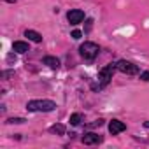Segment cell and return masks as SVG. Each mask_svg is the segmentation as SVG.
Masks as SVG:
<instances>
[{
	"label": "cell",
	"mask_w": 149,
	"mask_h": 149,
	"mask_svg": "<svg viewBox=\"0 0 149 149\" xmlns=\"http://www.w3.org/2000/svg\"><path fill=\"white\" fill-rule=\"evenodd\" d=\"M44 65H47L49 68H58L60 67V60L58 58H54V56H44Z\"/></svg>",
	"instance_id": "obj_10"
},
{
	"label": "cell",
	"mask_w": 149,
	"mask_h": 149,
	"mask_svg": "<svg viewBox=\"0 0 149 149\" xmlns=\"http://www.w3.org/2000/svg\"><path fill=\"white\" fill-rule=\"evenodd\" d=\"M126 130V125L123 123V121H119V119H112L111 123H109V132L112 133V135H118V133H121V132H125Z\"/></svg>",
	"instance_id": "obj_6"
},
{
	"label": "cell",
	"mask_w": 149,
	"mask_h": 149,
	"mask_svg": "<svg viewBox=\"0 0 149 149\" xmlns=\"http://www.w3.org/2000/svg\"><path fill=\"white\" fill-rule=\"evenodd\" d=\"M79 53H81V56L84 60H95L98 56V53H100V47L95 42H84V44H81Z\"/></svg>",
	"instance_id": "obj_2"
},
{
	"label": "cell",
	"mask_w": 149,
	"mask_h": 149,
	"mask_svg": "<svg viewBox=\"0 0 149 149\" xmlns=\"http://www.w3.org/2000/svg\"><path fill=\"white\" fill-rule=\"evenodd\" d=\"M144 126H146V128L149 130V121H146V123H144Z\"/></svg>",
	"instance_id": "obj_18"
},
{
	"label": "cell",
	"mask_w": 149,
	"mask_h": 149,
	"mask_svg": "<svg viewBox=\"0 0 149 149\" xmlns=\"http://www.w3.org/2000/svg\"><path fill=\"white\" fill-rule=\"evenodd\" d=\"M140 79H142V81H147V83H149V72H142V74H140Z\"/></svg>",
	"instance_id": "obj_16"
},
{
	"label": "cell",
	"mask_w": 149,
	"mask_h": 149,
	"mask_svg": "<svg viewBox=\"0 0 149 149\" xmlns=\"http://www.w3.org/2000/svg\"><path fill=\"white\" fill-rule=\"evenodd\" d=\"M91 23H93L91 19H88V21H86V32H90V30H91Z\"/></svg>",
	"instance_id": "obj_17"
},
{
	"label": "cell",
	"mask_w": 149,
	"mask_h": 149,
	"mask_svg": "<svg viewBox=\"0 0 149 149\" xmlns=\"http://www.w3.org/2000/svg\"><path fill=\"white\" fill-rule=\"evenodd\" d=\"M13 51L23 54V53H26V51H30V49H28V44H26V42H23V40H16V42L13 44Z\"/></svg>",
	"instance_id": "obj_8"
},
{
	"label": "cell",
	"mask_w": 149,
	"mask_h": 149,
	"mask_svg": "<svg viewBox=\"0 0 149 149\" xmlns=\"http://www.w3.org/2000/svg\"><path fill=\"white\" fill-rule=\"evenodd\" d=\"M25 37H28V40H32V42H42V35L39 33V32H35V30H26L25 32Z\"/></svg>",
	"instance_id": "obj_9"
},
{
	"label": "cell",
	"mask_w": 149,
	"mask_h": 149,
	"mask_svg": "<svg viewBox=\"0 0 149 149\" xmlns=\"http://www.w3.org/2000/svg\"><path fill=\"white\" fill-rule=\"evenodd\" d=\"M81 119H83V118H81V114H77V112H76V114H72V116H70V123H72L74 126H77V125L81 123Z\"/></svg>",
	"instance_id": "obj_12"
},
{
	"label": "cell",
	"mask_w": 149,
	"mask_h": 149,
	"mask_svg": "<svg viewBox=\"0 0 149 149\" xmlns=\"http://www.w3.org/2000/svg\"><path fill=\"white\" fill-rule=\"evenodd\" d=\"M6 2H16V0H6Z\"/></svg>",
	"instance_id": "obj_19"
},
{
	"label": "cell",
	"mask_w": 149,
	"mask_h": 149,
	"mask_svg": "<svg viewBox=\"0 0 149 149\" xmlns=\"http://www.w3.org/2000/svg\"><path fill=\"white\" fill-rule=\"evenodd\" d=\"M51 133L63 135V133H65V126H63V125H53V126H51Z\"/></svg>",
	"instance_id": "obj_11"
},
{
	"label": "cell",
	"mask_w": 149,
	"mask_h": 149,
	"mask_svg": "<svg viewBox=\"0 0 149 149\" xmlns=\"http://www.w3.org/2000/svg\"><path fill=\"white\" fill-rule=\"evenodd\" d=\"M102 140H104L102 135H97V133H84V137H83V144H86V146L98 144V142H102Z\"/></svg>",
	"instance_id": "obj_7"
},
{
	"label": "cell",
	"mask_w": 149,
	"mask_h": 149,
	"mask_svg": "<svg viewBox=\"0 0 149 149\" xmlns=\"http://www.w3.org/2000/svg\"><path fill=\"white\" fill-rule=\"evenodd\" d=\"M67 19H68L70 25H79V23L84 19V13H83L81 9H72V11H68Z\"/></svg>",
	"instance_id": "obj_5"
},
{
	"label": "cell",
	"mask_w": 149,
	"mask_h": 149,
	"mask_svg": "<svg viewBox=\"0 0 149 149\" xmlns=\"http://www.w3.org/2000/svg\"><path fill=\"white\" fill-rule=\"evenodd\" d=\"M116 67H118L119 72L126 74V76H135V74H139V67L132 61H126V60H119L116 63Z\"/></svg>",
	"instance_id": "obj_4"
},
{
	"label": "cell",
	"mask_w": 149,
	"mask_h": 149,
	"mask_svg": "<svg viewBox=\"0 0 149 149\" xmlns=\"http://www.w3.org/2000/svg\"><path fill=\"white\" fill-rule=\"evenodd\" d=\"M81 35H83V33H81L79 30H74V32H72V39H81Z\"/></svg>",
	"instance_id": "obj_15"
},
{
	"label": "cell",
	"mask_w": 149,
	"mask_h": 149,
	"mask_svg": "<svg viewBox=\"0 0 149 149\" xmlns=\"http://www.w3.org/2000/svg\"><path fill=\"white\" fill-rule=\"evenodd\" d=\"M102 125H104V119H97V121H93V123L86 125V128H95V126H102Z\"/></svg>",
	"instance_id": "obj_13"
},
{
	"label": "cell",
	"mask_w": 149,
	"mask_h": 149,
	"mask_svg": "<svg viewBox=\"0 0 149 149\" xmlns=\"http://www.w3.org/2000/svg\"><path fill=\"white\" fill-rule=\"evenodd\" d=\"M118 70V67L114 65V63H109V65H105L104 68H100V72H98V81H100V88H104L105 84H109V81L112 79V76H114V72Z\"/></svg>",
	"instance_id": "obj_3"
},
{
	"label": "cell",
	"mask_w": 149,
	"mask_h": 149,
	"mask_svg": "<svg viewBox=\"0 0 149 149\" xmlns=\"http://www.w3.org/2000/svg\"><path fill=\"white\" fill-rule=\"evenodd\" d=\"M7 123H11V125H13V123H18V125H19V123H25V119H23V118H11Z\"/></svg>",
	"instance_id": "obj_14"
},
{
	"label": "cell",
	"mask_w": 149,
	"mask_h": 149,
	"mask_svg": "<svg viewBox=\"0 0 149 149\" xmlns=\"http://www.w3.org/2000/svg\"><path fill=\"white\" fill-rule=\"evenodd\" d=\"M26 109L32 112H51L56 109V104L53 100H30L26 104Z\"/></svg>",
	"instance_id": "obj_1"
}]
</instances>
